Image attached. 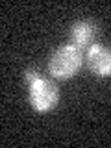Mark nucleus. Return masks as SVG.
<instances>
[{
  "mask_svg": "<svg viewBox=\"0 0 111 148\" xmlns=\"http://www.w3.org/2000/svg\"><path fill=\"white\" fill-rule=\"evenodd\" d=\"M85 61V52L76 48L74 45L59 46L48 59V72L56 80H69L82 69Z\"/></svg>",
  "mask_w": 111,
  "mask_h": 148,
  "instance_id": "f257e3e1",
  "label": "nucleus"
},
{
  "mask_svg": "<svg viewBox=\"0 0 111 148\" xmlns=\"http://www.w3.org/2000/svg\"><path fill=\"white\" fill-rule=\"evenodd\" d=\"M59 100L58 85L48 78H37L30 83V104L37 113H48Z\"/></svg>",
  "mask_w": 111,
  "mask_h": 148,
  "instance_id": "f03ea898",
  "label": "nucleus"
},
{
  "mask_svg": "<svg viewBox=\"0 0 111 148\" xmlns=\"http://www.w3.org/2000/svg\"><path fill=\"white\" fill-rule=\"evenodd\" d=\"M85 63L87 69L98 78L111 76V48L104 45H92L85 52Z\"/></svg>",
  "mask_w": 111,
  "mask_h": 148,
  "instance_id": "7ed1b4c3",
  "label": "nucleus"
},
{
  "mask_svg": "<svg viewBox=\"0 0 111 148\" xmlns=\"http://www.w3.org/2000/svg\"><path fill=\"white\" fill-rule=\"evenodd\" d=\"M98 37V26L92 21H78L71 26V45L87 52L92 45H96Z\"/></svg>",
  "mask_w": 111,
  "mask_h": 148,
  "instance_id": "20e7f679",
  "label": "nucleus"
},
{
  "mask_svg": "<svg viewBox=\"0 0 111 148\" xmlns=\"http://www.w3.org/2000/svg\"><path fill=\"white\" fill-rule=\"evenodd\" d=\"M24 78H26V82H28V83H32V82H35L37 78H39V72H37L35 69H30V71H26Z\"/></svg>",
  "mask_w": 111,
  "mask_h": 148,
  "instance_id": "39448f33",
  "label": "nucleus"
}]
</instances>
